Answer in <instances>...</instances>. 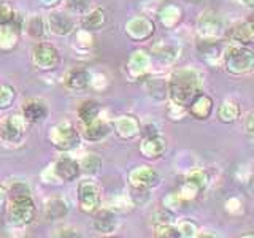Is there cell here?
I'll return each instance as SVG.
<instances>
[{"label": "cell", "instance_id": "6da1fadb", "mask_svg": "<svg viewBox=\"0 0 254 238\" xmlns=\"http://www.w3.org/2000/svg\"><path fill=\"white\" fill-rule=\"evenodd\" d=\"M167 92L172 103L188 108L198 94L202 92V76L194 68L177 70L167 83Z\"/></svg>", "mask_w": 254, "mask_h": 238}, {"label": "cell", "instance_id": "7a4b0ae2", "mask_svg": "<svg viewBox=\"0 0 254 238\" xmlns=\"http://www.w3.org/2000/svg\"><path fill=\"white\" fill-rule=\"evenodd\" d=\"M222 65L230 75H246L254 70V51L248 45L234 43L222 51Z\"/></svg>", "mask_w": 254, "mask_h": 238}, {"label": "cell", "instance_id": "3957f363", "mask_svg": "<svg viewBox=\"0 0 254 238\" xmlns=\"http://www.w3.org/2000/svg\"><path fill=\"white\" fill-rule=\"evenodd\" d=\"M197 34L200 40H206V42L216 40L218 42L224 34V22H222L221 16L213 10L203 11L197 19Z\"/></svg>", "mask_w": 254, "mask_h": 238}, {"label": "cell", "instance_id": "277c9868", "mask_svg": "<svg viewBox=\"0 0 254 238\" xmlns=\"http://www.w3.org/2000/svg\"><path fill=\"white\" fill-rule=\"evenodd\" d=\"M11 206H10V214L11 219L19 226H27L30 222H34L37 208L35 203L32 200L30 195H22V197H16L10 198Z\"/></svg>", "mask_w": 254, "mask_h": 238}, {"label": "cell", "instance_id": "5b68a950", "mask_svg": "<svg viewBox=\"0 0 254 238\" xmlns=\"http://www.w3.org/2000/svg\"><path fill=\"white\" fill-rule=\"evenodd\" d=\"M50 141L53 143V146H56L61 151H70L78 146L79 143V135L75 130L73 125L70 124H59L54 125L50 132Z\"/></svg>", "mask_w": 254, "mask_h": 238}, {"label": "cell", "instance_id": "8992f818", "mask_svg": "<svg viewBox=\"0 0 254 238\" xmlns=\"http://www.w3.org/2000/svg\"><path fill=\"white\" fill-rule=\"evenodd\" d=\"M78 203L84 213H95L100 205V187L92 181H83L78 186Z\"/></svg>", "mask_w": 254, "mask_h": 238}, {"label": "cell", "instance_id": "52a82bcc", "mask_svg": "<svg viewBox=\"0 0 254 238\" xmlns=\"http://www.w3.org/2000/svg\"><path fill=\"white\" fill-rule=\"evenodd\" d=\"M32 60L40 70H54L61 60L59 51L50 43H38L32 51Z\"/></svg>", "mask_w": 254, "mask_h": 238}, {"label": "cell", "instance_id": "ba28073f", "mask_svg": "<svg viewBox=\"0 0 254 238\" xmlns=\"http://www.w3.org/2000/svg\"><path fill=\"white\" fill-rule=\"evenodd\" d=\"M130 186L135 189H153L159 184V175L151 167H137L129 173Z\"/></svg>", "mask_w": 254, "mask_h": 238}, {"label": "cell", "instance_id": "9c48e42d", "mask_svg": "<svg viewBox=\"0 0 254 238\" xmlns=\"http://www.w3.org/2000/svg\"><path fill=\"white\" fill-rule=\"evenodd\" d=\"M214 110V102L210 97L208 94L200 92L197 97L190 102V105L188 107V113L192 116L194 119H198V121H205L208 119Z\"/></svg>", "mask_w": 254, "mask_h": 238}, {"label": "cell", "instance_id": "30bf717a", "mask_svg": "<svg viewBox=\"0 0 254 238\" xmlns=\"http://www.w3.org/2000/svg\"><path fill=\"white\" fill-rule=\"evenodd\" d=\"M24 133V118L11 116L0 124V137L6 143H18Z\"/></svg>", "mask_w": 254, "mask_h": 238}, {"label": "cell", "instance_id": "8fae6325", "mask_svg": "<svg viewBox=\"0 0 254 238\" xmlns=\"http://www.w3.org/2000/svg\"><path fill=\"white\" fill-rule=\"evenodd\" d=\"M227 37L230 42L238 45H251L254 43V18L238 22L234 27H230L227 32Z\"/></svg>", "mask_w": 254, "mask_h": 238}, {"label": "cell", "instance_id": "7c38bea8", "mask_svg": "<svg viewBox=\"0 0 254 238\" xmlns=\"http://www.w3.org/2000/svg\"><path fill=\"white\" fill-rule=\"evenodd\" d=\"M54 172L56 175L65 182L75 181L79 173H81V169H79V164L71 157H61L54 165Z\"/></svg>", "mask_w": 254, "mask_h": 238}, {"label": "cell", "instance_id": "4fadbf2b", "mask_svg": "<svg viewBox=\"0 0 254 238\" xmlns=\"http://www.w3.org/2000/svg\"><path fill=\"white\" fill-rule=\"evenodd\" d=\"M165 140L161 135H153V137H143L140 153L148 159H157L165 153Z\"/></svg>", "mask_w": 254, "mask_h": 238}, {"label": "cell", "instance_id": "5bb4252c", "mask_svg": "<svg viewBox=\"0 0 254 238\" xmlns=\"http://www.w3.org/2000/svg\"><path fill=\"white\" fill-rule=\"evenodd\" d=\"M48 26H50L53 34L61 35V37L70 35L75 29L73 21H71V18L65 13H53L50 18H48Z\"/></svg>", "mask_w": 254, "mask_h": 238}, {"label": "cell", "instance_id": "9a60e30c", "mask_svg": "<svg viewBox=\"0 0 254 238\" xmlns=\"http://www.w3.org/2000/svg\"><path fill=\"white\" fill-rule=\"evenodd\" d=\"M127 34L133 40H146L154 34V24L146 18H135L127 24Z\"/></svg>", "mask_w": 254, "mask_h": 238}, {"label": "cell", "instance_id": "2e32d148", "mask_svg": "<svg viewBox=\"0 0 254 238\" xmlns=\"http://www.w3.org/2000/svg\"><path fill=\"white\" fill-rule=\"evenodd\" d=\"M48 116V107L42 100H30L22 108V118L27 122H40Z\"/></svg>", "mask_w": 254, "mask_h": 238}, {"label": "cell", "instance_id": "e0dca14e", "mask_svg": "<svg viewBox=\"0 0 254 238\" xmlns=\"http://www.w3.org/2000/svg\"><path fill=\"white\" fill-rule=\"evenodd\" d=\"M89 83H91V75L84 68H76L73 71H70L65 78V84L71 91H83L89 86Z\"/></svg>", "mask_w": 254, "mask_h": 238}, {"label": "cell", "instance_id": "ac0fdd59", "mask_svg": "<svg viewBox=\"0 0 254 238\" xmlns=\"http://www.w3.org/2000/svg\"><path fill=\"white\" fill-rule=\"evenodd\" d=\"M110 133V125L107 122L100 121L97 118L95 121L89 122V124H84V130H83V137L86 140H91V141H99L102 138H105L107 135Z\"/></svg>", "mask_w": 254, "mask_h": 238}, {"label": "cell", "instance_id": "d6986e66", "mask_svg": "<svg viewBox=\"0 0 254 238\" xmlns=\"http://www.w3.org/2000/svg\"><path fill=\"white\" fill-rule=\"evenodd\" d=\"M115 129H116L119 137L132 138L140 132V124H138L137 119L132 118V116H123L121 119H118L116 121Z\"/></svg>", "mask_w": 254, "mask_h": 238}, {"label": "cell", "instance_id": "ffe728a7", "mask_svg": "<svg viewBox=\"0 0 254 238\" xmlns=\"http://www.w3.org/2000/svg\"><path fill=\"white\" fill-rule=\"evenodd\" d=\"M240 118V107L237 102L226 100L218 108V119L222 124H234Z\"/></svg>", "mask_w": 254, "mask_h": 238}, {"label": "cell", "instance_id": "44dd1931", "mask_svg": "<svg viewBox=\"0 0 254 238\" xmlns=\"http://www.w3.org/2000/svg\"><path fill=\"white\" fill-rule=\"evenodd\" d=\"M94 227L100 234H113V230L116 229L115 214L111 213V211H107V210L99 211L97 214H95Z\"/></svg>", "mask_w": 254, "mask_h": 238}, {"label": "cell", "instance_id": "7402d4cb", "mask_svg": "<svg viewBox=\"0 0 254 238\" xmlns=\"http://www.w3.org/2000/svg\"><path fill=\"white\" fill-rule=\"evenodd\" d=\"M100 115V103L95 100H86L78 108V118L83 124H89L99 118Z\"/></svg>", "mask_w": 254, "mask_h": 238}, {"label": "cell", "instance_id": "603a6c76", "mask_svg": "<svg viewBox=\"0 0 254 238\" xmlns=\"http://www.w3.org/2000/svg\"><path fill=\"white\" fill-rule=\"evenodd\" d=\"M181 10L178 6H175V5H169V6H165L162 8V11L159 13V19H161L162 22V26L167 27V29H172L175 26H178L180 21H181Z\"/></svg>", "mask_w": 254, "mask_h": 238}, {"label": "cell", "instance_id": "cb8c5ba5", "mask_svg": "<svg viewBox=\"0 0 254 238\" xmlns=\"http://www.w3.org/2000/svg\"><path fill=\"white\" fill-rule=\"evenodd\" d=\"M107 18L105 13L102 10H94L87 16H84L83 19V29L84 30H100L103 26H105Z\"/></svg>", "mask_w": 254, "mask_h": 238}, {"label": "cell", "instance_id": "d4e9b609", "mask_svg": "<svg viewBox=\"0 0 254 238\" xmlns=\"http://www.w3.org/2000/svg\"><path fill=\"white\" fill-rule=\"evenodd\" d=\"M130 68L135 71V75H143V73H146L148 71V67H149V59H148V56L145 53H141V51H137V53H133L132 54V58H130Z\"/></svg>", "mask_w": 254, "mask_h": 238}, {"label": "cell", "instance_id": "484cf974", "mask_svg": "<svg viewBox=\"0 0 254 238\" xmlns=\"http://www.w3.org/2000/svg\"><path fill=\"white\" fill-rule=\"evenodd\" d=\"M27 34L32 38H43L45 37V32H46V26H45V21L42 16H32V18L27 21Z\"/></svg>", "mask_w": 254, "mask_h": 238}, {"label": "cell", "instance_id": "4316f807", "mask_svg": "<svg viewBox=\"0 0 254 238\" xmlns=\"http://www.w3.org/2000/svg\"><path fill=\"white\" fill-rule=\"evenodd\" d=\"M185 181L190 182V184L195 186L202 192V190H205L206 187H208L210 178H208V175H206L205 170H192L190 173H188V177H186Z\"/></svg>", "mask_w": 254, "mask_h": 238}, {"label": "cell", "instance_id": "83f0119b", "mask_svg": "<svg viewBox=\"0 0 254 238\" xmlns=\"http://www.w3.org/2000/svg\"><path fill=\"white\" fill-rule=\"evenodd\" d=\"M79 169H81V172H84L87 175L99 173L100 169H102V159L97 154H87L81 161V164H79Z\"/></svg>", "mask_w": 254, "mask_h": 238}, {"label": "cell", "instance_id": "f1b7e54d", "mask_svg": "<svg viewBox=\"0 0 254 238\" xmlns=\"http://www.w3.org/2000/svg\"><path fill=\"white\" fill-rule=\"evenodd\" d=\"M67 214V205L61 198H54L48 203V216L51 219H61Z\"/></svg>", "mask_w": 254, "mask_h": 238}, {"label": "cell", "instance_id": "f546056e", "mask_svg": "<svg viewBox=\"0 0 254 238\" xmlns=\"http://www.w3.org/2000/svg\"><path fill=\"white\" fill-rule=\"evenodd\" d=\"M154 237L161 238H177L180 237L178 229L172 226V222H164V224H156L154 227Z\"/></svg>", "mask_w": 254, "mask_h": 238}, {"label": "cell", "instance_id": "4dcf8cb0", "mask_svg": "<svg viewBox=\"0 0 254 238\" xmlns=\"http://www.w3.org/2000/svg\"><path fill=\"white\" fill-rule=\"evenodd\" d=\"M178 229V234L180 237H197V232H198V227L194 221H190V219H185V221H181L180 224L177 226Z\"/></svg>", "mask_w": 254, "mask_h": 238}, {"label": "cell", "instance_id": "1f68e13d", "mask_svg": "<svg viewBox=\"0 0 254 238\" xmlns=\"http://www.w3.org/2000/svg\"><path fill=\"white\" fill-rule=\"evenodd\" d=\"M16 97V92L11 86H2L0 87V108L11 107V103Z\"/></svg>", "mask_w": 254, "mask_h": 238}, {"label": "cell", "instance_id": "d6a6232c", "mask_svg": "<svg viewBox=\"0 0 254 238\" xmlns=\"http://www.w3.org/2000/svg\"><path fill=\"white\" fill-rule=\"evenodd\" d=\"M13 16H14L13 8L5 2H0V26H6V24H10Z\"/></svg>", "mask_w": 254, "mask_h": 238}, {"label": "cell", "instance_id": "836d02e7", "mask_svg": "<svg viewBox=\"0 0 254 238\" xmlns=\"http://www.w3.org/2000/svg\"><path fill=\"white\" fill-rule=\"evenodd\" d=\"M22 195H30V190L24 182H14V184L10 187V190H8V197L10 198L22 197Z\"/></svg>", "mask_w": 254, "mask_h": 238}, {"label": "cell", "instance_id": "e575fe53", "mask_svg": "<svg viewBox=\"0 0 254 238\" xmlns=\"http://www.w3.org/2000/svg\"><path fill=\"white\" fill-rule=\"evenodd\" d=\"M89 6V0H67V8L71 11L83 13Z\"/></svg>", "mask_w": 254, "mask_h": 238}, {"label": "cell", "instance_id": "d590c367", "mask_svg": "<svg viewBox=\"0 0 254 238\" xmlns=\"http://www.w3.org/2000/svg\"><path fill=\"white\" fill-rule=\"evenodd\" d=\"M172 218H173V214L169 211V208H165V206H164V210L156 211V214H154V224H164V222H172Z\"/></svg>", "mask_w": 254, "mask_h": 238}, {"label": "cell", "instance_id": "8d00e7d4", "mask_svg": "<svg viewBox=\"0 0 254 238\" xmlns=\"http://www.w3.org/2000/svg\"><path fill=\"white\" fill-rule=\"evenodd\" d=\"M245 132L254 141V111H250L245 118Z\"/></svg>", "mask_w": 254, "mask_h": 238}, {"label": "cell", "instance_id": "74e56055", "mask_svg": "<svg viewBox=\"0 0 254 238\" xmlns=\"http://www.w3.org/2000/svg\"><path fill=\"white\" fill-rule=\"evenodd\" d=\"M226 210L229 213H234V214L240 213L242 211V203H240V200H238V198H229V200L226 202Z\"/></svg>", "mask_w": 254, "mask_h": 238}, {"label": "cell", "instance_id": "f35d334b", "mask_svg": "<svg viewBox=\"0 0 254 238\" xmlns=\"http://www.w3.org/2000/svg\"><path fill=\"white\" fill-rule=\"evenodd\" d=\"M141 135L143 137H153V135H159V132L153 124H148L141 129Z\"/></svg>", "mask_w": 254, "mask_h": 238}, {"label": "cell", "instance_id": "ab89813d", "mask_svg": "<svg viewBox=\"0 0 254 238\" xmlns=\"http://www.w3.org/2000/svg\"><path fill=\"white\" fill-rule=\"evenodd\" d=\"M242 3L246 8H251V10H254V0H242Z\"/></svg>", "mask_w": 254, "mask_h": 238}, {"label": "cell", "instance_id": "60d3db41", "mask_svg": "<svg viewBox=\"0 0 254 238\" xmlns=\"http://www.w3.org/2000/svg\"><path fill=\"white\" fill-rule=\"evenodd\" d=\"M5 198H6V194H5V189L0 186V205H2L5 202Z\"/></svg>", "mask_w": 254, "mask_h": 238}, {"label": "cell", "instance_id": "b9f144b4", "mask_svg": "<svg viewBox=\"0 0 254 238\" xmlns=\"http://www.w3.org/2000/svg\"><path fill=\"white\" fill-rule=\"evenodd\" d=\"M43 5H46V6H50V5H54L56 2H59V0H40Z\"/></svg>", "mask_w": 254, "mask_h": 238}, {"label": "cell", "instance_id": "7bdbcfd3", "mask_svg": "<svg viewBox=\"0 0 254 238\" xmlns=\"http://www.w3.org/2000/svg\"><path fill=\"white\" fill-rule=\"evenodd\" d=\"M253 187H254V178H253Z\"/></svg>", "mask_w": 254, "mask_h": 238}]
</instances>
